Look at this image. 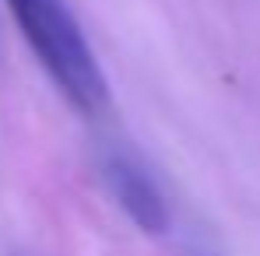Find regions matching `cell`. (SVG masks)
Here are the masks:
<instances>
[{"instance_id": "1", "label": "cell", "mask_w": 260, "mask_h": 256, "mask_svg": "<svg viewBox=\"0 0 260 256\" xmlns=\"http://www.w3.org/2000/svg\"><path fill=\"white\" fill-rule=\"evenodd\" d=\"M7 4H11L18 28L25 32L28 46L36 49L39 63L49 70L56 88L67 95V102L85 116L102 113L109 102L106 78L95 63V53L88 49L78 21L63 7V0H7Z\"/></svg>"}, {"instance_id": "2", "label": "cell", "mask_w": 260, "mask_h": 256, "mask_svg": "<svg viewBox=\"0 0 260 256\" xmlns=\"http://www.w3.org/2000/svg\"><path fill=\"white\" fill-rule=\"evenodd\" d=\"M102 175L116 197V204L127 211V217L148 235H162L169 228V211L158 193V186L144 175V169L127 155H109L102 162Z\"/></svg>"}]
</instances>
